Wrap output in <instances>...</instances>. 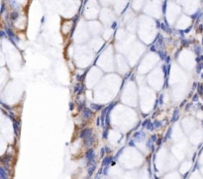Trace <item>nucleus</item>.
Segmentation results:
<instances>
[{"label":"nucleus","mask_w":203,"mask_h":179,"mask_svg":"<svg viewBox=\"0 0 203 179\" xmlns=\"http://www.w3.org/2000/svg\"><path fill=\"white\" fill-rule=\"evenodd\" d=\"M158 53H159V56L160 58V60H166V58L167 56V53H166V51H158Z\"/></svg>","instance_id":"obj_15"},{"label":"nucleus","mask_w":203,"mask_h":179,"mask_svg":"<svg viewBox=\"0 0 203 179\" xmlns=\"http://www.w3.org/2000/svg\"><path fill=\"white\" fill-rule=\"evenodd\" d=\"M151 139H152V141H153L154 143H156V142L158 141V136H156V135H153L152 136H151Z\"/></svg>","instance_id":"obj_29"},{"label":"nucleus","mask_w":203,"mask_h":179,"mask_svg":"<svg viewBox=\"0 0 203 179\" xmlns=\"http://www.w3.org/2000/svg\"><path fill=\"white\" fill-rule=\"evenodd\" d=\"M129 145H130V147H135V142H134V141H130Z\"/></svg>","instance_id":"obj_32"},{"label":"nucleus","mask_w":203,"mask_h":179,"mask_svg":"<svg viewBox=\"0 0 203 179\" xmlns=\"http://www.w3.org/2000/svg\"><path fill=\"white\" fill-rule=\"evenodd\" d=\"M146 136V134L144 132H137V133L134 134V139L136 141H140L142 139H144Z\"/></svg>","instance_id":"obj_8"},{"label":"nucleus","mask_w":203,"mask_h":179,"mask_svg":"<svg viewBox=\"0 0 203 179\" xmlns=\"http://www.w3.org/2000/svg\"><path fill=\"white\" fill-rule=\"evenodd\" d=\"M5 37V33H4V31H1V38H4Z\"/></svg>","instance_id":"obj_39"},{"label":"nucleus","mask_w":203,"mask_h":179,"mask_svg":"<svg viewBox=\"0 0 203 179\" xmlns=\"http://www.w3.org/2000/svg\"><path fill=\"white\" fill-rule=\"evenodd\" d=\"M194 51H195V53H196L197 56H201V48H200V46L195 45V46H194Z\"/></svg>","instance_id":"obj_16"},{"label":"nucleus","mask_w":203,"mask_h":179,"mask_svg":"<svg viewBox=\"0 0 203 179\" xmlns=\"http://www.w3.org/2000/svg\"><path fill=\"white\" fill-rule=\"evenodd\" d=\"M107 136H108V128H104V131L102 133V138L107 139Z\"/></svg>","instance_id":"obj_21"},{"label":"nucleus","mask_w":203,"mask_h":179,"mask_svg":"<svg viewBox=\"0 0 203 179\" xmlns=\"http://www.w3.org/2000/svg\"><path fill=\"white\" fill-rule=\"evenodd\" d=\"M105 152H106V154H110V152H111V148L109 147H105Z\"/></svg>","instance_id":"obj_31"},{"label":"nucleus","mask_w":203,"mask_h":179,"mask_svg":"<svg viewBox=\"0 0 203 179\" xmlns=\"http://www.w3.org/2000/svg\"><path fill=\"white\" fill-rule=\"evenodd\" d=\"M18 17H19V14H18V13H15V12H14V13L11 14V18H12L13 20H17Z\"/></svg>","instance_id":"obj_25"},{"label":"nucleus","mask_w":203,"mask_h":179,"mask_svg":"<svg viewBox=\"0 0 203 179\" xmlns=\"http://www.w3.org/2000/svg\"><path fill=\"white\" fill-rule=\"evenodd\" d=\"M162 97H164V96H162V94H160V104H162Z\"/></svg>","instance_id":"obj_33"},{"label":"nucleus","mask_w":203,"mask_h":179,"mask_svg":"<svg viewBox=\"0 0 203 179\" xmlns=\"http://www.w3.org/2000/svg\"><path fill=\"white\" fill-rule=\"evenodd\" d=\"M13 128H14V132H15L16 135H19L20 133V121L18 120H14L13 121Z\"/></svg>","instance_id":"obj_5"},{"label":"nucleus","mask_w":203,"mask_h":179,"mask_svg":"<svg viewBox=\"0 0 203 179\" xmlns=\"http://www.w3.org/2000/svg\"><path fill=\"white\" fill-rule=\"evenodd\" d=\"M90 108L93 110V111H99V110H101L102 108H104V107H103L102 105H98V104H95V103H91Z\"/></svg>","instance_id":"obj_11"},{"label":"nucleus","mask_w":203,"mask_h":179,"mask_svg":"<svg viewBox=\"0 0 203 179\" xmlns=\"http://www.w3.org/2000/svg\"><path fill=\"white\" fill-rule=\"evenodd\" d=\"M150 49H151L152 51H156V46H152V47L150 48Z\"/></svg>","instance_id":"obj_36"},{"label":"nucleus","mask_w":203,"mask_h":179,"mask_svg":"<svg viewBox=\"0 0 203 179\" xmlns=\"http://www.w3.org/2000/svg\"><path fill=\"white\" fill-rule=\"evenodd\" d=\"M166 60V62H167V63H169V56H167V58H166V60Z\"/></svg>","instance_id":"obj_37"},{"label":"nucleus","mask_w":203,"mask_h":179,"mask_svg":"<svg viewBox=\"0 0 203 179\" xmlns=\"http://www.w3.org/2000/svg\"><path fill=\"white\" fill-rule=\"evenodd\" d=\"M82 117H83L84 120L90 119V118L93 117V112L91 111V109H89V108H84V109L82 110Z\"/></svg>","instance_id":"obj_3"},{"label":"nucleus","mask_w":203,"mask_h":179,"mask_svg":"<svg viewBox=\"0 0 203 179\" xmlns=\"http://www.w3.org/2000/svg\"><path fill=\"white\" fill-rule=\"evenodd\" d=\"M179 118V111L178 109H175L173 112V116H172V119H171V122L172 123H174V122H176L178 120Z\"/></svg>","instance_id":"obj_12"},{"label":"nucleus","mask_w":203,"mask_h":179,"mask_svg":"<svg viewBox=\"0 0 203 179\" xmlns=\"http://www.w3.org/2000/svg\"><path fill=\"white\" fill-rule=\"evenodd\" d=\"M105 154H106L105 147H102V148H101V150H100V157H103V156H104Z\"/></svg>","instance_id":"obj_27"},{"label":"nucleus","mask_w":203,"mask_h":179,"mask_svg":"<svg viewBox=\"0 0 203 179\" xmlns=\"http://www.w3.org/2000/svg\"><path fill=\"white\" fill-rule=\"evenodd\" d=\"M70 110L74 109V104H72V103H70Z\"/></svg>","instance_id":"obj_40"},{"label":"nucleus","mask_w":203,"mask_h":179,"mask_svg":"<svg viewBox=\"0 0 203 179\" xmlns=\"http://www.w3.org/2000/svg\"><path fill=\"white\" fill-rule=\"evenodd\" d=\"M171 132H172V129L169 128V130H167V135H166V136H164V142H167V140H169V139L171 138Z\"/></svg>","instance_id":"obj_17"},{"label":"nucleus","mask_w":203,"mask_h":179,"mask_svg":"<svg viewBox=\"0 0 203 179\" xmlns=\"http://www.w3.org/2000/svg\"><path fill=\"white\" fill-rule=\"evenodd\" d=\"M201 109H202V111H203V106H202V107H201Z\"/></svg>","instance_id":"obj_41"},{"label":"nucleus","mask_w":203,"mask_h":179,"mask_svg":"<svg viewBox=\"0 0 203 179\" xmlns=\"http://www.w3.org/2000/svg\"><path fill=\"white\" fill-rule=\"evenodd\" d=\"M147 147L149 148V150H154V148H155V145H154V142L152 141V139H150V140L147 142Z\"/></svg>","instance_id":"obj_13"},{"label":"nucleus","mask_w":203,"mask_h":179,"mask_svg":"<svg viewBox=\"0 0 203 179\" xmlns=\"http://www.w3.org/2000/svg\"><path fill=\"white\" fill-rule=\"evenodd\" d=\"M113 159H114V158H113L112 156H105V157H103V159H102V166L111 165Z\"/></svg>","instance_id":"obj_4"},{"label":"nucleus","mask_w":203,"mask_h":179,"mask_svg":"<svg viewBox=\"0 0 203 179\" xmlns=\"http://www.w3.org/2000/svg\"><path fill=\"white\" fill-rule=\"evenodd\" d=\"M162 122L160 121H155L154 122V125H155V129H159V128H160V127H162Z\"/></svg>","instance_id":"obj_20"},{"label":"nucleus","mask_w":203,"mask_h":179,"mask_svg":"<svg viewBox=\"0 0 203 179\" xmlns=\"http://www.w3.org/2000/svg\"><path fill=\"white\" fill-rule=\"evenodd\" d=\"M95 140H96V136L92 135V136H86V138H84V145H85L86 147H90L91 145H94V143H95Z\"/></svg>","instance_id":"obj_2"},{"label":"nucleus","mask_w":203,"mask_h":179,"mask_svg":"<svg viewBox=\"0 0 203 179\" xmlns=\"http://www.w3.org/2000/svg\"><path fill=\"white\" fill-rule=\"evenodd\" d=\"M181 45H182L183 47H187L188 45H189V41H187L184 38H182V40H181Z\"/></svg>","instance_id":"obj_19"},{"label":"nucleus","mask_w":203,"mask_h":179,"mask_svg":"<svg viewBox=\"0 0 203 179\" xmlns=\"http://www.w3.org/2000/svg\"><path fill=\"white\" fill-rule=\"evenodd\" d=\"M203 68V63H198V67H196V72L197 73H200V72H201V69Z\"/></svg>","instance_id":"obj_22"},{"label":"nucleus","mask_w":203,"mask_h":179,"mask_svg":"<svg viewBox=\"0 0 203 179\" xmlns=\"http://www.w3.org/2000/svg\"><path fill=\"white\" fill-rule=\"evenodd\" d=\"M85 159H86V165H90L92 163H95V152H94L93 148H88L85 154Z\"/></svg>","instance_id":"obj_1"},{"label":"nucleus","mask_w":203,"mask_h":179,"mask_svg":"<svg viewBox=\"0 0 203 179\" xmlns=\"http://www.w3.org/2000/svg\"><path fill=\"white\" fill-rule=\"evenodd\" d=\"M198 94L199 95H202L203 94V87H202V84H198Z\"/></svg>","instance_id":"obj_23"},{"label":"nucleus","mask_w":203,"mask_h":179,"mask_svg":"<svg viewBox=\"0 0 203 179\" xmlns=\"http://www.w3.org/2000/svg\"><path fill=\"white\" fill-rule=\"evenodd\" d=\"M2 106H3L4 108H6L7 110H11V108L9 107V106H7V105H5V104H3V103H2Z\"/></svg>","instance_id":"obj_35"},{"label":"nucleus","mask_w":203,"mask_h":179,"mask_svg":"<svg viewBox=\"0 0 203 179\" xmlns=\"http://www.w3.org/2000/svg\"><path fill=\"white\" fill-rule=\"evenodd\" d=\"M95 168H96V162L95 163H92L90 165L87 166V172H88V177H90L91 175L93 174V172L95 171Z\"/></svg>","instance_id":"obj_7"},{"label":"nucleus","mask_w":203,"mask_h":179,"mask_svg":"<svg viewBox=\"0 0 203 179\" xmlns=\"http://www.w3.org/2000/svg\"><path fill=\"white\" fill-rule=\"evenodd\" d=\"M7 116H8L9 118H10V119L12 120V121H14V120H15V118H14V114H13V113H7Z\"/></svg>","instance_id":"obj_28"},{"label":"nucleus","mask_w":203,"mask_h":179,"mask_svg":"<svg viewBox=\"0 0 203 179\" xmlns=\"http://www.w3.org/2000/svg\"><path fill=\"white\" fill-rule=\"evenodd\" d=\"M100 121H101L100 118H97V121H96V126H100Z\"/></svg>","instance_id":"obj_34"},{"label":"nucleus","mask_w":203,"mask_h":179,"mask_svg":"<svg viewBox=\"0 0 203 179\" xmlns=\"http://www.w3.org/2000/svg\"><path fill=\"white\" fill-rule=\"evenodd\" d=\"M191 106H192V105H191V104H188L187 106H186V111H188V110H189V108H191Z\"/></svg>","instance_id":"obj_38"},{"label":"nucleus","mask_w":203,"mask_h":179,"mask_svg":"<svg viewBox=\"0 0 203 179\" xmlns=\"http://www.w3.org/2000/svg\"><path fill=\"white\" fill-rule=\"evenodd\" d=\"M82 91H83V85L81 84H77L74 87V93L75 94H81Z\"/></svg>","instance_id":"obj_10"},{"label":"nucleus","mask_w":203,"mask_h":179,"mask_svg":"<svg viewBox=\"0 0 203 179\" xmlns=\"http://www.w3.org/2000/svg\"><path fill=\"white\" fill-rule=\"evenodd\" d=\"M150 123V120L149 119H147V120H145V121L143 122V123H142V127H143V128H146V127L148 126V124Z\"/></svg>","instance_id":"obj_24"},{"label":"nucleus","mask_w":203,"mask_h":179,"mask_svg":"<svg viewBox=\"0 0 203 179\" xmlns=\"http://www.w3.org/2000/svg\"><path fill=\"white\" fill-rule=\"evenodd\" d=\"M146 129H148L149 131H154V129H155V125H154V123H152V122L150 121V123H149L148 126L146 127Z\"/></svg>","instance_id":"obj_18"},{"label":"nucleus","mask_w":203,"mask_h":179,"mask_svg":"<svg viewBox=\"0 0 203 179\" xmlns=\"http://www.w3.org/2000/svg\"><path fill=\"white\" fill-rule=\"evenodd\" d=\"M88 132H89V129H84V130H82L81 132H80V134H79V138L80 139H84L87 136Z\"/></svg>","instance_id":"obj_14"},{"label":"nucleus","mask_w":203,"mask_h":179,"mask_svg":"<svg viewBox=\"0 0 203 179\" xmlns=\"http://www.w3.org/2000/svg\"><path fill=\"white\" fill-rule=\"evenodd\" d=\"M7 169L4 166L0 167V178L1 179H6L8 178V172H7Z\"/></svg>","instance_id":"obj_6"},{"label":"nucleus","mask_w":203,"mask_h":179,"mask_svg":"<svg viewBox=\"0 0 203 179\" xmlns=\"http://www.w3.org/2000/svg\"><path fill=\"white\" fill-rule=\"evenodd\" d=\"M164 39H162V35H159L157 39V46L156 47H160V48H164Z\"/></svg>","instance_id":"obj_9"},{"label":"nucleus","mask_w":203,"mask_h":179,"mask_svg":"<svg viewBox=\"0 0 203 179\" xmlns=\"http://www.w3.org/2000/svg\"><path fill=\"white\" fill-rule=\"evenodd\" d=\"M197 100H198V94H195V95L193 96V98H192V101H193V102H197Z\"/></svg>","instance_id":"obj_30"},{"label":"nucleus","mask_w":203,"mask_h":179,"mask_svg":"<svg viewBox=\"0 0 203 179\" xmlns=\"http://www.w3.org/2000/svg\"><path fill=\"white\" fill-rule=\"evenodd\" d=\"M123 150H124V147H122V148H121V150H120V152H117V154H116V155H115L114 159H117V158H118V157H119V156H120V155H121V154H122V152H123Z\"/></svg>","instance_id":"obj_26"}]
</instances>
